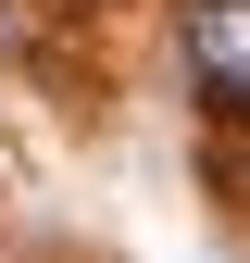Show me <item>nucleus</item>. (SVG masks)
Wrapping results in <instances>:
<instances>
[{
	"mask_svg": "<svg viewBox=\"0 0 250 263\" xmlns=\"http://www.w3.org/2000/svg\"><path fill=\"white\" fill-rule=\"evenodd\" d=\"M0 38H13V13H0Z\"/></svg>",
	"mask_w": 250,
	"mask_h": 263,
	"instance_id": "nucleus-2",
	"label": "nucleus"
},
{
	"mask_svg": "<svg viewBox=\"0 0 250 263\" xmlns=\"http://www.w3.org/2000/svg\"><path fill=\"white\" fill-rule=\"evenodd\" d=\"M175 38H187V76H200L213 101H238V113H250V0H187Z\"/></svg>",
	"mask_w": 250,
	"mask_h": 263,
	"instance_id": "nucleus-1",
	"label": "nucleus"
}]
</instances>
